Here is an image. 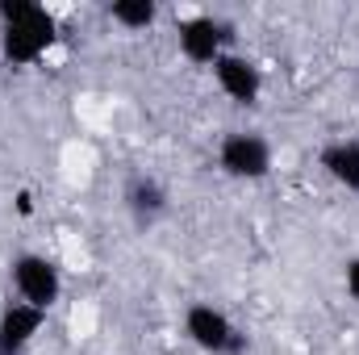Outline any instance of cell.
I'll return each mask as SVG.
<instances>
[{
  "label": "cell",
  "mask_w": 359,
  "mask_h": 355,
  "mask_svg": "<svg viewBox=\"0 0 359 355\" xmlns=\"http://www.w3.org/2000/svg\"><path fill=\"white\" fill-rule=\"evenodd\" d=\"M55 17L38 0H0V55L13 67L38 63L55 46Z\"/></svg>",
  "instance_id": "1"
},
{
  "label": "cell",
  "mask_w": 359,
  "mask_h": 355,
  "mask_svg": "<svg viewBox=\"0 0 359 355\" xmlns=\"http://www.w3.org/2000/svg\"><path fill=\"white\" fill-rule=\"evenodd\" d=\"M184 330H188V339H192L201 351H209V355H247V335H243L217 305H205V301L188 305Z\"/></svg>",
  "instance_id": "2"
},
{
  "label": "cell",
  "mask_w": 359,
  "mask_h": 355,
  "mask_svg": "<svg viewBox=\"0 0 359 355\" xmlns=\"http://www.w3.org/2000/svg\"><path fill=\"white\" fill-rule=\"evenodd\" d=\"M217 168L234 180H264L271 172V147L264 134L230 130L217 147Z\"/></svg>",
  "instance_id": "3"
},
{
  "label": "cell",
  "mask_w": 359,
  "mask_h": 355,
  "mask_svg": "<svg viewBox=\"0 0 359 355\" xmlns=\"http://www.w3.org/2000/svg\"><path fill=\"white\" fill-rule=\"evenodd\" d=\"M13 288H17V297L25 305L46 314L63 297V276H59V267L50 264L46 255H21L13 264Z\"/></svg>",
  "instance_id": "4"
},
{
  "label": "cell",
  "mask_w": 359,
  "mask_h": 355,
  "mask_svg": "<svg viewBox=\"0 0 359 355\" xmlns=\"http://www.w3.org/2000/svg\"><path fill=\"white\" fill-rule=\"evenodd\" d=\"M230 25L222 21V17H213V13H196V17H188V21H180V55L188 59V63H217L222 55H226V46H230Z\"/></svg>",
  "instance_id": "5"
},
{
  "label": "cell",
  "mask_w": 359,
  "mask_h": 355,
  "mask_svg": "<svg viewBox=\"0 0 359 355\" xmlns=\"http://www.w3.org/2000/svg\"><path fill=\"white\" fill-rule=\"evenodd\" d=\"M213 80H217V88L226 92L234 105H255L259 92H264L259 67H255L247 55H234V51H226V55L213 63Z\"/></svg>",
  "instance_id": "6"
},
{
  "label": "cell",
  "mask_w": 359,
  "mask_h": 355,
  "mask_svg": "<svg viewBox=\"0 0 359 355\" xmlns=\"http://www.w3.org/2000/svg\"><path fill=\"white\" fill-rule=\"evenodd\" d=\"M42 322H46V314L25 301H13L8 309H0V355H21L42 330Z\"/></svg>",
  "instance_id": "7"
},
{
  "label": "cell",
  "mask_w": 359,
  "mask_h": 355,
  "mask_svg": "<svg viewBox=\"0 0 359 355\" xmlns=\"http://www.w3.org/2000/svg\"><path fill=\"white\" fill-rule=\"evenodd\" d=\"M126 209L134 213L138 226H151V222L168 209V188L155 176H134L126 184Z\"/></svg>",
  "instance_id": "8"
},
{
  "label": "cell",
  "mask_w": 359,
  "mask_h": 355,
  "mask_svg": "<svg viewBox=\"0 0 359 355\" xmlns=\"http://www.w3.org/2000/svg\"><path fill=\"white\" fill-rule=\"evenodd\" d=\"M322 168L334 184H343L347 192H359V142L343 138V142H330L322 147Z\"/></svg>",
  "instance_id": "9"
},
{
  "label": "cell",
  "mask_w": 359,
  "mask_h": 355,
  "mask_svg": "<svg viewBox=\"0 0 359 355\" xmlns=\"http://www.w3.org/2000/svg\"><path fill=\"white\" fill-rule=\"evenodd\" d=\"M109 17L121 29H151L155 17H159V4L155 0H113L109 4Z\"/></svg>",
  "instance_id": "10"
},
{
  "label": "cell",
  "mask_w": 359,
  "mask_h": 355,
  "mask_svg": "<svg viewBox=\"0 0 359 355\" xmlns=\"http://www.w3.org/2000/svg\"><path fill=\"white\" fill-rule=\"evenodd\" d=\"M343 284H347V297L359 305V255L347 264V272H343Z\"/></svg>",
  "instance_id": "11"
},
{
  "label": "cell",
  "mask_w": 359,
  "mask_h": 355,
  "mask_svg": "<svg viewBox=\"0 0 359 355\" xmlns=\"http://www.w3.org/2000/svg\"><path fill=\"white\" fill-rule=\"evenodd\" d=\"M17 209H21V213H34V201H29V192H21V196H17Z\"/></svg>",
  "instance_id": "12"
}]
</instances>
